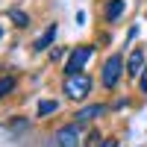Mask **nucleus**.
<instances>
[{"label": "nucleus", "instance_id": "obj_1", "mask_svg": "<svg viewBox=\"0 0 147 147\" xmlns=\"http://www.w3.org/2000/svg\"><path fill=\"white\" fill-rule=\"evenodd\" d=\"M91 56H94V47H91V44H77V47L68 53L65 77H77V74H82V68L91 62Z\"/></svg>", "mask_w": 147, "mask_h": 147}, {"label": "nucleus", "instance_id": "obj_2", "mask_svg": "<svg viewBox=\"0 0 147 147\" xmlns=\"http://www.w3.org/2000/svg\"><path fill=\"white\" fill-rule=\"evenodd\" d=\"M121 71H124V56H121V53H112V56L103 62V71H100V82H103L106 91H115V88H118Z\"/></svg>", "mask_w": 147, "mask_h": 147}, {"label": "nucleus", "instance_id": "obj_3", "mask_svg": "<svg viewBox=\"0 0 147 147\" xmlns=\"http://www.w3.org/2000/svg\"><path fill=\"white\" fill-rule=\"evenodd\" d=\"M56 147H80V141H82V124H65V127H59L56 129Z\"/></svg>", "mask_w": 147, "mask_h": 147}, {"label": "nucleus", "instance_id": "obj_4", "mask_svg": "<svg viewBox=\"0 0 147 147\" xmlns=\"http://www.w3.org/2000/svg\"><path fill=\"white\" fill-rule=\"evenodd\" d=\"M88 91H91V77H85V74L65 80V97H71V100H82V97H88Z\"/></svg>", "mask_w": 147, "mask_h": 147}, {"label": "nucleus", "instance_id": "obj_5", "mask_svg": "<svg viewBox=\"0 0 147 147\" xmlns=\"http://www.w3.org/2000/svg\"><path fill=\"white\" fill-rule=\"evenodd\" d=\"M103 112H106V103H88V106H82V109L74 112V124H88V121L100 118Z\"/></svg>", "mask_w": 147, "mask_h": 147}, {"label": "nucleus", "instance_id": "obj_6", "mask_svg": "<svg viewBox=\"0 0 147 147\" xmlns=\"http://www.w3.org/2000/svg\"><path fill=\"white\" fill-rule=\"evenodd\" d=\"M127 74H129V77L144 74V50H141V47H136V50L129 53V59H127Z\"/></svg>", "mask_w": 147, "mask_h": 147}, {"label": "nucleus", "instance_id": "obj_7", "mask_svg": "<svg viewBox=\"0 0 147 147\" xmlns=\"http://www.w3.org/2000/svg\"><path fill=\"white\" fill-rule=\"evenodd\" d=\"M124 9H127L124 0H109L106 3V24H118L121 15H124Z\"/></svg>", "mask_w": 147, "mask_h": 147}, {"label": "nucleus", "instance_id": "obj_8", "mask_svg": "<svg viewBox=\"0 0 147 147\" xmlns=\"http://www.w3.org/2000/svg\"><path fill=\"white\" fill-rule=\"evenodd\" d=\"M56 38V24H50L44 32H41V38H35V50H44V47H50Z\"/></svg>", "mask_w": 147, "mask_h": 147}, {"label": "nucleus", "instance_id": "obj_9", "mask_svg": "<svg viewBox=\"0 0 147 147\" xmlns=\"http://www.w3.org/2000/svg\"><path fill=\"white\" fill-rule=\"evenodd\" d=\"M53 112H59V103L56 100H41L38 103V118H47V115H53Z\"/></svg>", "mask_w": 147, "mask_h": 147}, {"label": "nucleus", "instance_id": "obj_10", "mask_svg": "<svg viewBox=\"0 0 147 147\" xmlns=\"http://www.w3.org/2000/svg\"><path fill=\"white\" fill-rule=\"evenodd\" d=\"M9 18H12V24H15V27H30V15H27V12H21V9H12Z\"/></svg>", "mask_w": 147, "mask_h": 147}, {"label": "nucleus", "instance_id": "obj_11", "mask_svg": "<svg viewBox=\"0 0 147 147\" xmlns=\"http://www.w3.org/2000/svg\"><path fill=\"white\" fill-rule=\"evenodd\" d=\"M15 85H18V80H15V77H0V97L12 94V91H15Z\"/></svg>", "mask_w": 147, "mask_h": 147}, {"label": "nucleus", "instance_id": "obj_12", "mask_svg": "<svg viewBox=\"0 0 147 147\" xmlns=\"http://www.w3.org/2000/svg\"><path fill=\"white\" fill-rule=\"evenodd\" d=\"M27 127H30L27 118H12V121H6V132H18V129H27Z\"/></svg>", "mask_w": 147, "mask_h": 147}, {"label": "nucleus", "instance_id": "obj_13", "mask_svg": "<svg viewBox=\"0 0 147 147\" xmlns=\"http://www.w3.org/2000/svg\"><path fill=\"white\" fill-rule=\"evenodd\" d=\"M100 147H118V138H103Z\"/></svg>", "mask_w": 147, "mask_h": 147}, {"label": "nucleus", "instance_id": "obj_14", "mask_svg": "<svg viewBox=\"0 0 147 147\" xmlns=\"http://www.w3.org/2000/svg\"><path fill=\"white\" fill-rule=\"evenodd\" d=\"M138 88H141V91H144V94H147V71H144V74H141V85H138Z\"/></svg>", "mask_w": 147, "mask_h": 147}, {"label": "nucleus", "instance_id": "obj_15", "mask_svg": "<svg viewBox=\"0 0 147 147\" xmlns=\"http://www.w3.org/2000/svg\"><path fill=\"white\" fill-rule=\"evenodd\" d=\"M0 35H3V27H0Z\"/></svg>", "mask_w": 147, "mask_h": 147}]
</instances>
